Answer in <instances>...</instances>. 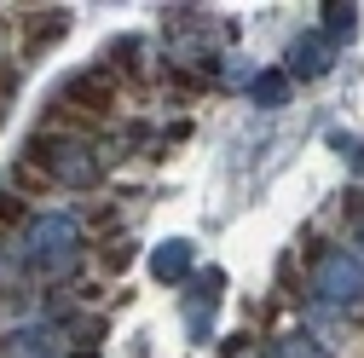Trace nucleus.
Instances as JSON below:
<instances>
[{"label": "nucleus", "instance_id": "obj_1", "mask_svg": "<svg viewBox=\"0 0 364 358\" xmlns=\"http://www.w3.org/2000/svg\"><path fill=\"white\" fill-rule=\"evenodd\" d=\"M116 81H110V70H87V75H75L70 87H64V93H58V104H70L75 116H87V121H110L116 116Z\"/></svg>", "mask_w": 364, "mask_h": 358}, {"label": "nucleus", "instance_id": "obj_2", "mask_svg": "<svg viewBox=\"0 0 364 358\" xmlns=\"http://www.w3.org/2000/svg\"><path fill=\"white\" fill-rule=\"evenodd\" d=\"M53 185H58V173H47V168H35V162L18 156V168H12V191L18 197H47Z\"/></svg>", "mask_w": 364, "mask_h": 358}, {"label": "nucleus", "instance_id": "obj_3", "mask_svg": "<svg viewBox=\"0 0 364 358\" xmlns=\"http://www.w3.org/2000/svg\"><path fill=\"white\" fill-rule=\"evenodd\" d=\"M23 219H29V202H23V197H6V191H0V237H6V232H18Z\"/></svg>", "mask_w": 364, "mask_h": 358}]
</instances>
